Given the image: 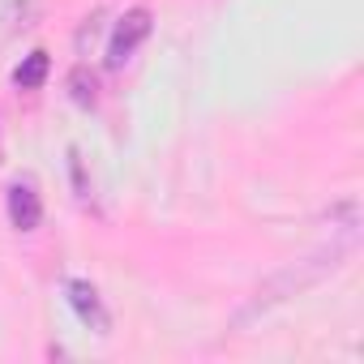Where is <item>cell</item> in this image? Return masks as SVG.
Listing matches in <instances>:
<instances>
[{
    "label": "cell",
    "mask_w": 364,
    "mask_h": 364,
    "mask_svg": "<svg viewBox=\"0 0 364 364\" xmlns=\"http://www.w3.org/2000/svg\"><path fill=\"white\" fill-rule=\"evenodd\" d=\"M48 65H52V60H48V52H31V56L14 69V82H18L22 90H39V86H43V77H48Z\"/></svg>",
    "instance_id": "5b68a950"
},
{
    "label": "cell",
    "mask_w": 364,
    "mask_h": 364,
    "mask_svg": "<svg viewBox=\"0 0 364 364\" xmlns=\"http://www.w3.org/2000/svg\"><path fill=\"white\" fill-rule=\"evenodd\" d=\"M5 206H9V223L18 232H35L43 223V202H39V189L31 180H14L5 193Z\"/></svg>",
    "instance_id": "277c9868"
},
{
    "label": "cell",
    "mask_w": 364,
    "mask_h": 364,
    "mask_svg": "<svg viewBox=\"0 0 364 364\" xmlns=\"http://www.w3.org/2000/svg\"><path fill=\"white\" fill-rule=\"evenodd\" d=\"M351 249H355V232H343V236H334L326 249H317L313 257H304V262H296V266H287V270H279L266 287H257V296H253V304L236 317L240 326L249 321V317H257V313H266L270 304H279V300H287V296H300L304 287H313V283H321L330 270H338L347 257H351Z\"/></svg>",
    "instance_id": "6da1fadb"
},
{
    "label": "cell",
    "mask_w": 364,
    "mask_h": 364,
    "mask_svg": "<svg viewBox=\"0 0 364 364\" xmlns=\"http://www.w3.org/2000/svg\"><path fill=\"white\" fill-rule=\"evenodd\" d=\"M69 95H73L77 107H95V103H99V77H95L86 65H77V69L69 73Z\"/></svg>",
    "instance_id": "8992f818"
},
{
    "label": "cell",
    "mask_w": 364,
    "mask_h": 364,
    "mask_svg": "<svg viewBox=\"0 0 364 364\" xmlns=\"http://www.w3.org/2000/svg\"><path fill=\"white\" fill-rule=\"evenodd\" d=\"M103 18H107V14H103V9H95V14L82 22V31H77V52H82V56L95 48V39H99V31H103Z\"/></svg>",
    "instance_id": "52a82bcc"
},
{
    "label": "cell",
    "mask_w": 364,
    "mask_h": 364,
    "mask_svg": "<svg viewBox=\"0 0 364 364\" xmlns=\"http://www.w3.org/2000/svg\"><path fill=\"white\" fill-rule=\"evenodd\" d=\"M150 31H154V18H150V9H129L120 22H116V31H112V43H107V69H124L129 60H133V52L150 39Z\"/></svg>",
    "instance_id": "7a4b0ae2"
},
{
    "label": "cell",
    "mask_w": 364,
    "mask_h": 364,
    "mask_svg": "<svg viewBox=\"0 0 364 364\" xmlns=\"http://www.w3.org/2000/svg\"><path fill=\"white\" fill-rule=\"evenodd\" d=\"M65 291H69V304H73V313L82 317V326H90L95 334H107V330H112V317H107V309H103V296H99V287H95L90 279H69Z\"/></svg>",
    "instance_id": "3957f363"
}]
</instances>
